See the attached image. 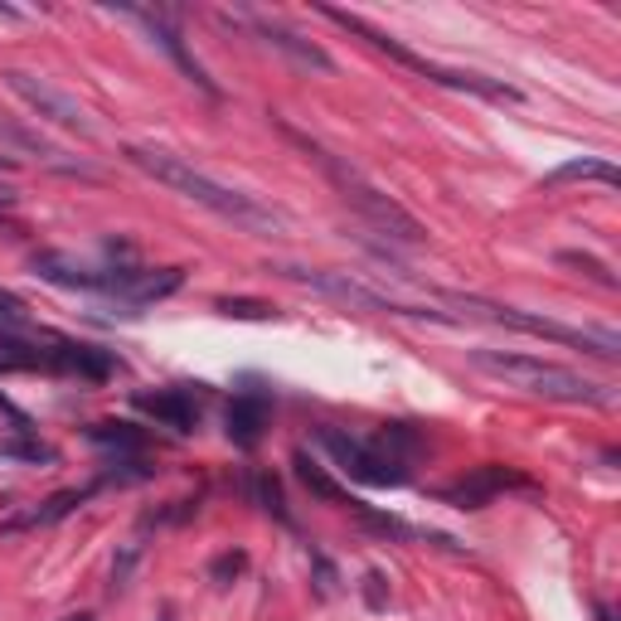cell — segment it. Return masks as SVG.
I'll return each instance as SVG.
<instances>
[{
    "instance_id": "cell-16",
    "label": "cell",
    "mask_w": 621,
    "mask_h": 621,
    "mask_svg": "<svg viewBox=\"0 0 621 621\" xmlns=\"http://www.w3.org/2000/svg\"><path fill=\"white\" fill-rule=\"evenodd\" d=\"M573 180H597V184H607V190H617V184H621L617 166H607V160H597V156L563 160L559 170H549V176H544V184H549V190H559V184H573Z\"/></svg>"
},
{
    "instance_id": "cell-20",
    "label": "cell",
    "mask_w": 621,
    "mask_h": 621,
    "mask_svg": "<svg viewBox=\"0 0 621 621\" xmlns=\"http://www.w3.org/2000/svg\"><path fill=\"white\" fill-rule=\"evenodd\" d=\"M248 490H253V500L267 510V515H277L282 525H291V515H287V500H282V486L272 481V476H253V481H248Z\"/></svg>"
},
{
    "instance_id": "cell-12",
    "label": "cell",
    "mask_w": 621,
    "mask_h": 621,
    "mask_svg": "<svg viewBox=\"0 0 621 621\" xmlns=\"http://www.w3.org/2000/svg\"><path fill=\"white\" fill-rule=\"evenodd\" d=\"M127 15H132V20H141V25H146L151 35H156V45H160V49L170 53V59L180 63V73H184V79L194 83V88H204L210 97H219V83H214V79H210V69H204V63L194 59L190 49H184V35H180V25H176V20L166 15V10H127Z\"/></svg>"
},
{
    "instance_id": "cell-6",
    "label": "cell",
    "mask_w": 621,
    "mask_h": 621,
    "mask_svg": "<svg viewBox=\"0 0 621 621\" xmlns=\"http://www.w3.org/2000/svg\"><path fill=\"white\" fill-rule=\"evenodd\" d=\"M432 301L442 307H456L462 315H481V321L510 325V331H525V335H544V341H559V345H583L597 359H621V341L612 331H593V325H559V321H544V315L515 311V307H500V301L471 297V291H432Z\"/></svg>"
},
{
    "instance_id": "cell-22",
    "label": "cell",
    "mask_w": 621,
    "mask_h": 621,
    "mask_svg": "<svg viewBox=\"0 0 621 621\" xmlns=\"http://www.w3.org/2000/svg\"><path fill=\"white\" fill-rule=\"evenodd\" d=\"M0 325H35V321H29V307L15 297V291H5V287H0Z\"/></svg>"
},
{
    "instance_id": "cell-18",
    "label": "cell",
    "mask_w": 621,
    "mask_h": 621,
    "mask_svg": "<svg viewBox=\"0 0 621 621\" xmlns=\"http://www.w3.org/2000/svg\"><path fill=\"white\" fill-rule=\"evenodd\" d=\"M0 462H59V452H53L49 442L29 438V432H15V438H0Z\"/></svg>"
},
{
    "instance_id": "cell-11",
    "label": "cell",
    "mask_w": 621,
    "mask_h": 621,
    "mask_svg": "<svg viewBox=\"0 0 621 621\" xmlns=\"http://www.w3.org/2000/svg\"><path fill=\"white\" fill-rule=\"evenodd\" d=\"M500 490H534V481H529V476H520V471H510V466H481V471H471L466 481L442 486L438 495L446 500V505H456V510H481V505H490V500L500 495Z\"/></svg>"
},
{
    "instance_id": "cell-23",
    "label": "cell",
    "mask_w": 621,
    "mask_h": 621,
    "mask_svg": "<svg viewBox=\"0 0 621 621\" xmlns=\"http://www.w3.org/2000/svg\"><path fill=\"white\" fill-rule=\"evenodd\" d=\"M214 307H219L224 315H243V321H267V315H272L267 301H228V297H219Z\"/></svg>"
},
{
    "instance_id": "cell-9",
    "label": "cell",
    "mask_w": 621,
    "mask_h": 621,
    "mask_svg": "<svg viewBox=\"0 0 621 621\" xmlns=\"http://www.w3.org/2000/svg\"><path fill=\"white\" fill-rule=\"evenodd\" d=\"M5 88L15 93L20 103L29 107V112L45 117V122L69 127V132H79V136H97L93 112H88V107H83L73 93H63L53 79H39V73H25V69H10V73H5Z\"/></svg>"
},
{
    "instance_id": "cell-27",
    "label": "cell",
    "mask_w": 621,
    "mask_h": 621,
    "mask_svg": "<svg viewBox=\"0 0 621 621\" xmlns=\"http://www.w3.org/2000/svg\"><path fill=\"white\" fill-rule=\"evenodd\" d=\"M597 621H612V612H607V607H602V602H597Z\"/></svg>"
},
{
    "instance_id": "cell-3",
    "label": "cell",
    "mask_w": 621,
    "mask_h": 621,
    "mask_svg": "<svg viewBox=\"0 0 621 621\" xmlns=\"http://www.w3.org/2000/svg\"><path fill=\"white\" fill-rule=\"evenodd\" d=\"M277 127H282V136H287V141H297V146L307 151V156H311V166H321V176L331 180L335 190H341V200L350 204V210H355V214H359V219H365L369 228H374V234H384L389 243H408V248H418L422 238H428V234H422V224L413 219L408 210H403V204L394 200V194H384V190H379V184L369 180L359 166H350V160H345V156H335V151H325L321 141L301 136L297 127H287V122H277Z\"/></svg>"
},
{
    "instance_id": "cell-7",
    "label": "cell",
    "mask_w": 621,
    "mask_h": 621,
    "mask_svg": "<svg viewBox=\"0 0 621 621\" xmlns=\"http://www.w3.org/2000/svg\"><path fill=\"white\" fill-rule=\"evenodd\" d=\"M277 272L282 277H291V282H301V287H311V291H325V297H335V301H350V307H359V311L418 315V321H456V315H446V311H428V307H413V301H403V297H389V291H379L374 282H359V277H350V272L291 267V263H282Z\"/></svg>"
},
{
    "instance_id": "cell-21",
    "label": "cell",
    "mask_w": 621,
    "mask_h": 621,
    "mask_svg": "<svg viewBox=\"0 0 621 621\" xmlns=\"http://www.w3.org/2000/svg\"><path fill=\"white\" fill-rule=\"evenodd\" d=\"M559 263H563V267H583L587 277H593V282H602L607 291L617 287V277H612V272H607L602 263H597V258H583V253H559Z\"/></svg>"
},
{
    "instance_id": "cell-14",
    "label": "cell",
    "mask_w": 621,
    "mask_h": 621,
    "mask_svg": "<svg viewBox=\"0 0 621 621\" xmlns=\"http://www.w3.org/2000/svg\"><path fill=\"white\" fill-rule=\"evenodd\" d=\"M267 418H272V408H267L263 394H238L234 403H228V413H224L228 442L243 446V452H253V446L263 442V432H267Z\"/></svg>"
},
{
    "instance_id": "cell-10",
    "label": "cell",
    "mask_w": 621,
    "mask_h": 621,
    "mask_svg": "<svg viewBox=\"0 0 621 621\" xmlns=\"http://www.w3.org/2000/svg\"><path fill=\"white\" fill-rule=\"evenodd\" d=\"M219 25H234V29H248V35H258L263 45L272 49H282L287 59H297L301 69H315V73H335V59L325 53L321 45H311L307 35H297V29H287L282 20H267V15H258V10H219Z\"/></svg>"
},
{
    "instance_id": "cell-13",
    "label": "cell",
    "mask_w": 621,
    "mask_h": 621,
    "mask_svg": "<svg viewBox=\"0 0 621 621\" xmlns=\"http://www.w3.org/2000/svg\"><path fill=\"white\" fill-rule=\"evenodd\" d=\"M136 408L146 418H156L160 428H176V432H194L200 428V398L190 389H156V394H136Z\"/></svg>"
},
{
    "instance_id": "cell-28",
    "label": "cell",
    "mask_w": 621,
    "mask_h": 621,
    "mask_svg": "<svg viewBox=\"0 0 621 621\" xmlns=\"http://www.w3.org/2000/svg\"><path fill=\"white\" fill-rule=\"evenodd\" d=\"M63 621H93V617H88V612H79V617H63Z\"/></svg>"
},
{
    "instance_id": "cell-5",
    "label": "cell",
    "mask_w": 621,
    "mask_h": 621,
    "mask_svg": "<svg viewBox=\"0 0 621 621\" xmlns=\"http://www.w3.org/2000/svg\"><path fill=\"white\" fill-rule=\"evenodd\" d=\"M321 15L325 20H335L341 29H350V35H359L369 49H379V53H389L394 63H403V69H413V73H422L428 83H442V88H452V93H471V97H486V103H520V88H510L505 79H486V73H471V69H442V63H432V59H422V53H413V49H403L394 35H384V29H374V25H365L359 15H350V10H335V5H321Z\"/></svg>"
},
{
    "instance_id": "cell-4",
    "label": "cell",
    "mask_w": 621,
    "mask_h": 621,
    "mask_svg": "<svg viewBox=\"0 0 621 621\" xmlns=\"http://www.w3.org/2000/svg\"><path fill=\"white\" fill-rule=\"evenodd\" d=\"M471 365L481 374L500 379V384L520 389V394L549 398V403H583V408H612L617 394L597 379L577 374L569 365H553V359H534V355H510V350H471Z\"/></svg>"
},
{
    "instance_id": "cell-15",
    "label": "cell",
    "mask_w": 621,
    "mask_h": 621,
    "mask_svg": "<svg viewBox=\"0 0 621 621\" xmlns=\"http://www.w3.org/2000/svg\"><path fill=\"white\" fill-rule=\"evenodd\" d=\"M97 486H88V490H59V495H49L45 505H35V510H25V515H15L5 529H39V525H59L63 515H73V510L83 505V500L93 495Z\"/></svg>"
},
{
    "instance_id": "cell-8",
    "label": "cell",
    "mask_w": 621,
    "mask_h": 621,
    "mask_svg": "<svg viewBox=\"0 0 621 621\" xmlns=\"http://www.w3.org/2000/svg\"><path fill=\"white\" fill-rule=\"evenodd\" d=\"M315 442L331 452V462L341 466L345 476H355L359 486H408V462L379 452L374 442H359L341 428H315Z\"/></svg>"
},
{
    "instance_id": "cell-25",
    "label": "cell",
    "mask_w": 621,
    "mask_h": 621,
    "mask_svg": "<svg viewBox=\"0 0 621 621\" xmlns=\"http://www.w3.org/2000/svg\"><path fill=\"white\" fill-rule=\"evenodd\" d=\"M365 602L374 607V612H379V607H389V587H384V573H379V569L365 573Z\"/></svg>"
},
{
    "instance_id": "cell-2",
    "label": "cell",
    "mask_w": 621,
    "mask_h": 621,
    "mask_svg": "<svg viewBox=\"0 0 621 621\" xmlns=\"http://www.w3.org/2000/svg\"><path fill=\"white\" fill-rule=\"evenodd\" d=\"M35 277L53 282V287L73 291H97V297H117L127 307H146V301H166L184 287V267H136V263H107L93 267L73 253H35L29 258Z\"/></svg>"
},
{
    "instance_id": "cell-17",
    "label": "cell",
    "mask_w": 621,
    "mask_h": 621,
    "mask_svg": "<svg viewBox=\"0 0 621 621\" xmlns=\"http://www.w3.org/2000/svg\"><path fill=\"white\" fill-rule=\"evenodd\" d=\"M88 438L97 446H107V452H127V456H141L146 452V432L132 428V422H93Z\"/></svg>"
},
{
    "instance_id": "cell-19",
    "label": "cell",
    "mask_w": 621,
    "mask_h": 621,
    "mask_svg": "<svg viewBox=\"0 0 621 621\" xmlns=\"http://www.w3.org/2000/svg\"><path fill=\"white\" fill-rule=\"evenodd\" d=\"M374 446L379 452H389V456H398V462H408L413 452H422V438L413 428H403V422H389V428L374 438Z\"/></svg>"
},
{
    "instance_id": "cell-24",
    "label": "cell",
    "mask_w": 621,
    "mask_h": 621,
    "mask_svg": "<svg viewBox=\"0 0 621 621\" xmlns=\"http://www.w3.org/2000/svg\"><path fill=\"white\" fill-rule=\"evenodd\" d=\"M248 569V553H219V559L210 563V577L214 583H228V577H238Z\"/></svg>"
},
{
    "instance_id": "cell-1",
    "label": "cell",
    "mask_w": 621,
    "mask_h": 621,
    "mask_svg": "<svg viewBox=\"0 0 621 621\" xmlns=\"http://www.w3.org/2000/svg\"><path fill=\"white\" fill-rule=\"evenodd\" d=\"M127 160L141 170V176H151L156 184H166V190L184 194V200L204 204L210 214H219V219L238 224V228H253V234H277V228H287V214L263 204L258 194H243L234 190V184L204 176V170H194L184 156H170V151H156V146H127L122 151Z\"/></svg>"
},
{
    "instance_id": "cell-26",
    "label": "cell",
    "mask_w": 621,
    "mask_h": 621,
    "mask_svg": "<svg viewBox=\"0 0 621 621\" xmlns=\"http://www.w3.org/2000/svg\"><path fill=\"white\" fill-rule=\"evenodd\" d=\"M10 170H20V160H15V156H5V151H0V176H10Z\"/></svg>"
}]
</instances>
